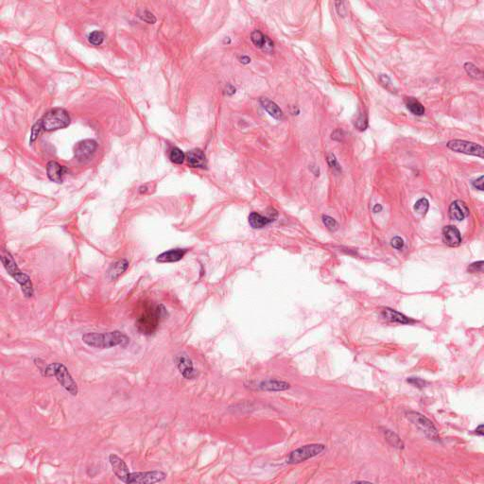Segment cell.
<instances>
[{"mask_svg": "<svg viewBox=\"0 0 484 484\" xmlns=\"http://www.w3.org/2000/svg\"><path fill=\"white\" fill-rule=\"evenodd\" d=\"M69 124L70 117L66 110L61 108L52 109L34 125L31 142H34L38 134H40L41 130H44L46 132L57 131L67 128Z\"/></svg>", "mask_w": 484, "mask_h": 484, "instance_id": "6da1fadb", "label": "cell"}, {"mask_svg": "<svg viewBox=\"0 0 484 484\" xmlns=\"http://www.w3.org/2000/svg\"><path fill=\"white\" fill-rule=\"evenodd\" d=\"M83 341L90 347L108 349L116 346L126 347L130 343L128 336L120 331L107 333H87L83 336Z\"/></svg>", "mask_w": 484, "mask_h": 484, "instance_id": "7a4b0ae2", "label": "cell"}, {"mask_svg": "<svg viewBox=\"0 0 484 484\" xmlns=\"http://www.w3.org/2000/svg\"><path fill=\"white\" fill-rule=\"evenodd\" d=\"M166 314L167 310L162 305L147 309L136 321L138 331L145 335L154 333Z\"/></svg>", "mask_w": 484, "mask_h": 484, "instance_id": "3957f363", "label": "cell"}, {"mask_svg": "<svg viewBox=\"0 0 484 484\" xmlns=\"http://www.w3.org/2000/svg\"><path fill=\"white\" fill-rule=\"evenodd\" d=\"M1 260H2L4 268L8 271V273L17 281L18 284L21 286V288H22L24 295L28 298L32 297L34 295V287H33L31 278L27 274L23 273L20 270V269L17 266L16 261L14 260L13 256L9 252L3 251L2 256H1Z\"/></svg>", "mask_w": 484, "mask_h": 484, "instance_id": "277c9868", "label": "cell"}, {"mask_svg": "<svg viewBox=\"0 0 484 484\" xmlns=\"http://www.w3.org/2000/svg\"><path fill=\"white\" fill-rule=\"evenodd\" d=\"M43 376L47 377L55 376L58 382L62 385L63 388H65L71 395L76 396L78 394L79 392L78 385L71 376L70 373L68 372V369L63 363L55 362L51 363L50 365H47L46 370L43 373Z\"/></svg>", "mask_w": 484, "mask_h": 484, "instance_id": "5b68a950", "label": "cell"}, {"mask_svg": "<svg viewBox=\"0 0 484 484\" xmlns=\"http://www.w3.org/2000/svg\"><path fill=\"white\" fill-rule=\"evenodd\" d=\"M407 417L412 423H413L417 427L418 430L420 431H422L424 435L426 437H428L430 440L436 441V442L440 441L439 431H438L437 428L435 427L434 424L429 418L426 417L425 415H423L420 412H413V411L408 412Z\"/></svg>", "mask_w": 484, "mask_h": 484, "instance_id": "8992f818", "label": "cell"}, {"mask_svg": "<svg viewBox=\"0 0 484 484\" xmlns=\"http://www.w3.org/2000/svg\"><path fill=\"white\" fill-rule=\"evenodd\" d=\"M325 449V447L321 444H311L301 447L299 448L290 452L287 459V464L288 465H297L303 462H305L313 457H316L319 454Z\"/></svg>", "mask_w": 484, "mask_h": 484, "instance_id": "52a82bcc", "label": "cell"}, {"mask_svg": "<svg viewBox=\"0 0 484 484\" xmlns=\"http://www.w3.org/2000/svg\"><path fill=\"white\" fill-rule=\"evenodd\" d=\"M448 149L456 152H461L468 155H474L484 158V147L473 142L465 141V140H451L448 143Z\"/></svg>", "mask_w": 484, "mask_h": 484, "instance_id": "ba28073f", "label": "cell"}, {"mask_svg": "<svg viewBox=\"0 0 484 484\" xmlns=\"http://www.w3.org/2000/svg\"><path fill=\"white\" fill-rule=\"evenodd\" d=\"M167 475L161 471L134 472L130 474L127 484H157L164 481Z\"/></svg>", "mask_w": 484, "mask_h": 484, "instance_id": "9c48e42d", "label": "cell"}, {"mask_svg": "<svg viewBox=\"0 0 484 484\" xmlns=\"http://www.w3.org/2000/svg\"><path fill=\"white\" fill-rule=\"evenodd\" d=\"M97 148H98V144L95 140L85 139L83 141H80L75 146V150H74L75 157L81 162L89 160L94 155Z\"/></svg>", "mask_w": 484, "mask_h": 484, "instance_id": "30bf717a", "label": "cell"}, {"mask_svg": "<svg viewBox=\"0 0 484 484\" xmlns=\"http://www.w3.org/2000/svg\"><path fill=\"white\" fill-rule=\"evenodd\" d=\"M176 366L180 374L185 379H194L197 376V371L195 370L192 360L185 355H178L175 359Z\"/></svg>", "mask_w": 484, "mask_h": 484, "instance_id": "8fae6325", "label": "cell"}, {"mask_svg": "<svg viewBox=\"0 0 484 484\" xmlns=\"http://www.w3.org/2000/svg\"><path fill=\"white\" fill-rule=\"evenodd\" d=\"M109 462L113 468V472L117 476V479L120 480L122 483L127 484L131 473L125 462L116 454H111L109 456Z\"/></svg>", "mask_w": 484, "mask_h": 484, "instance_id": "7c38bea8", "label": "cell"}, {"mask_svg": "<svg viewBox=\"0 0 484 484\" xmlns=\"http://www.w3.org/2000/svg\"><path fill=\"white\" fill-rule=\"evenodd\" d=\"M444 242L449 247H458L462 243V235L459 229L453 225L446 226L443 230Z\"/></svg>", "mask_w": 484, "mask_h": 484, "instance_id": "4fadbf2b", "label": "cell"}, {"mask_svg": "<svg viewBox=\"0 0 484 484\" xmlns=\"http://www.w3.org/2000/svg\"><path fill=\"white\" fill-rule=\"evenodd\" d=\"M469 216V208L463 200H455L449 207V217L451 219L461 221Z\"/></svg>", "mask_w": 484, "mask_h": 484, "instance_id": "5bb4252c", "label": "cell"}, {"mask_svg": "<svg viewBox=\"0 0 484 484\" xmlns=\"http://www.w3.org/2000/svg\"><path fill=\"white\" fill-rule=\"evenodd\" d=\"M380 313L384 320L391 323H397L401 324H411L414 323V321L412 320L411 318H408L400 312L389 307L382 308Z\"/></svg>", "mask_w": 484, "mask_h": 484, "instance_id": "9a60e30c", "label": "cell"}, {"mask_svg": "<svg viewBox=\"0 0 484 484\" xmlns=\"http://www.w3.org/2000/svg\"><path fill=\"white\" fill-rule=\"evenodd\" d=\"M257 388L261 391H266V392H282L288 390L290 388V384L283 380L267 379L258 383Z\"/></svg>", "mask_w": 484, "mask_h": 484, "instance_id": "2e32d148", "label": "cell"}, {"mask_svg": "<svg viewBox=\"0 0 484 484\" xmlns=\"http://www.w3.org/2000/svg\"><path fill=\"white\" fill-rule=\"evenodd\" d=\"M186 252H187L186 249H172L159 254L156 258V261L159 263L177 262L184 257Z\"/></svg>", "mask_w": 484, "mask_h": 484, "instance_id": "e0dca14e", "label": "cell"}, {"mask_svg": "<svg viewBox=\"0 0 484 484\" xmlns=\"http://www.w3.org/2000/svg\"><path fill=\"white\" fill-rule=\"evenodd\" d=\"M67 171V168L57 162L51 161L49 162L47 165V173L48 177L50 178V181L55 182V183H62L63 182V177Z\"/></svg>", "mask_w": 484, "mask_h": 484, "instance_id": "ac0fdd59", "label": "cell"}, {"mask_svg": "<svg viewBox=\"0 0 484 484\" xmlns=\"http://www.w3.org/2000/svg\"><path fill=\"white\" fill-rule=\"evenodd\" d=\"M186 159L188 165L191 167H198V168L206 167L205 154L200 149H195L188 151L186 154Z\"/></svg>", "mask_w": 484, "mask_h": 484, "instance_id": "d6986e66", "label": "cell"}, {"mask_svg": "<svg viewBox=\"0 0 484 484\" xmlns=\"http://www.w3.org/2000/svg\"><path fill=\"white\" fill-rule=\"evenodd\" d=\"M128 267H129V262L127 260H125V259L118 260L114 264H112L111 267L109 268V269L107 271V278L109 279V281L117 280V278L123 272L126 271Z\"/></svg>", "mask_w": 484, "mask_h": 484, "instance_id": "ffe728a7", "label": "cell"}, {"mask_svg": "<svg viewBox=\"0 0 484 484\" xmlns=\"http://www.w3.org/2000/svg\"><path fill=\"white\" fill-rule=\"evenodd\" d=\"M251 40L252 44L256 48H258V49H262V50L269 51V50H272V48H273L272 42L268 37H266L264 34H261L259 31H254V32L251 33Z\"/></svg>", "mask_w": 484, "mask_h": 484, "instance_id": "44dd1931", "label": "cell"}, {"mask_svg": "<svg viewBox=\"0 0 484 484\" xmlns=\"http://www.w3.org/2000/svg\"><path fill=\"white\" fill-rule=\"evenodd\" d=\"M260 103H261L262 107L267 111L268 114L273 118L282 119L284 117L282 110L278 107V105L275 102L269 100L267 98H262V99H260Z\"/></svg>", "mask_w": 484, "mask_h": 484, "instance_id": "7402d4cb", "label": "cell"}, {"mask_svg": "<svg viewBox=\"0 0 484 484\" xmlns=\"http://www.w3.org/2000/svg\"><path fill=\"white\" fill-rule=\"evenodd\" d=\"M275 217H272V216L264 217L256 212H252L249 216V223L252 228L260 229V228L267 226L269 223H271L275 219Z\"/></svg>", "mask_w": 484, "mask_h": 484, "instance_id": "603a6c76", "label": "cell"}, {"mask_svg": "<svg viewBox=\"0 0 484 484\" xmlns=\"http://www.w3.org/2000/svg\"><path fill=\"white\" fill-rule=\"evenodd\" d=\"M406 106L415 116H423L425 114V108L420 101L414 98H406Z\"/></svg>", "mask_w": 484, "mask_h": 484, "instance_id": "cb8c5ba5", "label": "cell"}, {"mask_svg": "<svg viewBox=\"0 0 484 484\" xmlns=\"http://www.w3.org/2000/svg\"><path fill=\"white\" fill-rule=\"evenodd\" d=\"M383 433H384L386 440L388 441V443L391 446H393L394 448H398V449H403L404 448V447H405L404 443L401 440L400 437L396 434V433H394V431H392L390 430H385Z\"/></svg>", "mask_w": 484, "mask_h": 484, "instance_id": "d4e9b609", "label": "cell"}, {"mask_svg": "<svg viewBox=\"0 0 484 484\" xmlns=\"http://www.w3.org/2000/svg\"><path fill=\"white\" fill-rule=\"evenodd\" d=\"M169 159L171 160L172 163L177 164V165H181L184 163L185 154L183 152V150H180L179 148H173L172 150H170Z\"/></svg>", "mask_w": 484, "mask_h": 484, "instance_id": "484cf974", "label": "cell"}, {"mask_svg": "<svg viewBox=\"0 0 484 484\" xmlns=\"http://www.w3.org/2000/svg\"><path fill=\"white\" fill-rule=\"evenodd\" d=\"M429 208H430V202L426 198L418 200L414 204V211L421 216H425L429 211Z\"/></svg>", "mask_w": 484, "mask_h": 484, "instance_id": "4316f807", "label": "cell"}, {"mask_svg": "<svg viewBox=\"0 0 484 484\" xmlns=\"http://www.w3.org/2000/svg\"><path fill=\"white\" fill-rule=\"evenodd\" d=\"M465 68H466V71L467 72V74L470 77L475 78V79H481V78H483V75H484L483 71L480 68L476 67V66H474L473 64H470V63L466 64Z\"/></svg>", "mask_w": 484, "mask_h": 484, "instance_id": "83f0119b", "label": "cell"}, {"mask_svg": "<svg viewBox=\"0 0 484 484\" xmlns=\"http://www.w3.org/2000/svg\"><path fill=\"white\" fill-rule=\"evenodd\" d=\"M104 38H105L104 34L101 33V32H98V31L97 32H93L92 34H89V36H88L89 42L92 45H94V46H100V45H101L103 43V41H104Z\"/></svg>", "mask_w": 484, "mask_h": 484, "instance_id": "f1b7e54d", "label": "cell"}, {"mask_svg": "<svg viewBox=\"0 0 484 484\" xmlns=\"http://www.w3.org/2000/svg\"><path fill=\"white\" fill-rule=\"evenodd\" d=\"M322 218H323V224L325 225V227H327V229H329L330 231L337 230V228H338V222L335 220L333 217L323 215Z\"/></svg>", "mask_w": 484, "mask_h": 484, "instance_id": "f546056e", "label": "cell"}, {"mask_svg": "<svg viewBox=\"0 0 484 484\" xmlns=\"http://www.w3.org/2000/svg\"><path fill=\"white\" fill-rule=\"evenodd\" d=\"M484 264L483 260L475 262V263H472L468 267V271L471 272V273H474V272H484Z\"/></svg>", "mask_w": 484, "mask_h": 484, "instance_id": "4dcf8cb0", "label": "cell"}, {"mask_svg": "<svg viewBox=\"0 0 484 484\" xmlns=\"http://www.w3.org/2000/svg\"><path fill=\"white\" fill-rule=\"evenodd\" d=\"M407 382L416 387L418 389H422L427 385V382L425 380H423L422 378H419V377H409L407 379Z\"/></svg>", "mask_w": 484, "mask_h": 484, "instance_id": "1f68e13d", "label": "cell"}, {"mask_svg": "<svg viewBox=\"0 0 484 484\" xmlns=\"http://www.w3.org/2000/svg\"><path fill=\"white\" fill-rule=\"evenodd\" d=\"M327 163H328V165L330 166V167L334 168V169L338 170V171L341 170V167H340V165H339V163H338V161H337V159H336V157H335L333 153L328 154V156H327Z\"/></svg>", "mask_w": 484, "mask_h": 484, "instance_id": "d6a6232c", "label": "cell"}, {"mask_svg": "<svg viewBox=\"0 0 484 484\" xmlns=\"http://www.w3.org/2000/svg\"><path fill=\"white\" fill-rule=\"evenodd\" d=\"M139 17L142 20H144L145 22H148L150 24H153L156 21V19H155V17H153V15L150 14V12H148V11H144L142 15H139Z\"/></svg>", "mask_w": 484, "mask_h": 484, "instance_id": "836d02e7", "label": "cell"}, {"mask_svg": "<svg viewBox=\"0 0 484 484\" xmlns=\"http://www.w3.org/2000/svg\"><path fill=\"white\" fill-rule=\"evenodd\" d=\"M391 244L394 248L397 249V250H401L403 247H404V240L399 237V236H394L392 240H391Z\"/></svg>", "mask_w": 484, "mask_h": 484, "instance_id": "e575fe53", "label": "cell"}, {"mask_svg": "<svg viewBox=\"0 0 484 484\" xmlns=\"http://www.w3.org/2000/svg\"><path fill=\"white\" fill-rule=\"evenodd\" d=\"M356 126L359 130L364 131L367 127V119L363 118V116H360V117L358 119V121L356 122Z\"/></svg>", "mask_w": 484, "mask_h": 484, "instance_id": "d590c367", "label": "cell"}, {"mask_svg": "<svg viewBox=\"0 0 484 484\" xmlns=\"http://www.w3.org/2000/svg\"><path fill=\"white\" fill-rule=\"evenodd\" d=\"M484 176H481L478 180H476V181H474V182H473V185H474L477 189H479V190H481V191H483V190H484Z\"/></svg>", "mask_w": 484, "mask_h": 484, "instance_id": "8d00e7d4", "label": "cell"}, {"mask_svg": "<svg viewBox=\"0 0 484 484\" xmlns=\"http://www.w3.org/2000/svg\"><path fill=\"white\" fill-rule=\"evenodd\" d=\"M474 433L479 435V436H484V424H481L479 427H477V429L474 430Z\"/></svg>", "mask_w": 484, "mask_h": 484, "instance_id": "74e56055", "label": "cell"}, {"mask_svg": "<svg viewBox=\"0 0 484 484\" xmlns=\"http://www.w3.org/2000/svg\"><path fill=\"white\" fill-rule=\"evenodd\" d=\"M227 93H228L229 95H233V94L235 93V88L233 87L232 85H228V86H227Z\"/></svg>", "mask_w": 484, "mask_h": 484, "instance_id": "f35d334b", "label": "cell"}, {"mask_svg": "<svg viewBox=\"0 0 484 484\" xmlns=\"http://www.w3.org/2000/svg\"><path fill=\"white\" fill-rule=\"evenodd\" d=\"M240 62L243 63V64H249L251 62V59L249 57H247V56H242L240 58Z\"/></svg>", "mask_w": 484, "mask_h": 484, "instance_id": "ab89813d", "label": "cell"}, {"mask_svg": "<svg viewBox=\"0 0 484 484\" xmlns=\"http://www.w3.org/2000/svg\"><path fill=\"white\" fill-rule=\"evenodd\" d=\"M382 210V206L380 204H376L375 207H374V212L375 213H377V212H380Z\"/></svg>", "mask_w": 484, "mask_h": 484, "instance_id": "60d3db41", "label": "cell"}]
</instances>
